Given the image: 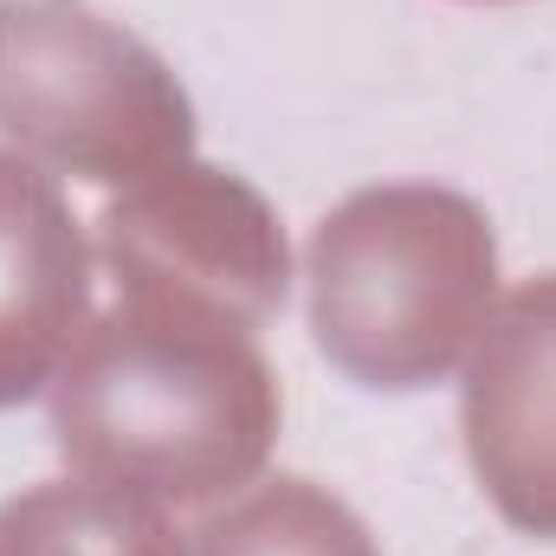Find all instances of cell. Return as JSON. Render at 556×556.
Instances as JSON below:
<instances>
[{
  "instance_id": "cell-1",
  "label": "cell",
  "mask_w": 556,
  "mask_h": 556,
  "mask_svg": "<svg viewBox=\"0 0 556 556\" xmlns=\"http://www.w3.org/2000/svg\"><path fill=\"white\" fill-rule=\"evenodd\" d=\"M59 453L98 479L168 505L247 485L278 433V382L253 324L124 291L78 330L52 389Z\"/></svg>"
},
{
  "instance_id": "cell-2",
  "label": "cell",
  "mask_w": 556,
  "mask_h": 556,
  "mask_svg": "<svg viewBox=\"0 0 556 556\" xmlns=\"http://www.w3.org/2000/svg\"><path fill=\"white\" fill-rule=\"evenodd\" d=\"M317 350L369 389H427L492 324L498 247L453 188H363L304 253Z\"/></svg>"
},
{
  "instance_id": "cell-3",
  "label": "cell",
  "mask_w": 556,
  "mask_h": 556,
  "mask_svg": "<svg viewBox=\"0 0 556 556\" xmlns=\"http://www.w3.org/2000/svg\"><path fill=\"white\" fill-rule=\"evenodd\" d=\"M0 130L46 168L142 188L188 162L194 111L175 72L91 0H0Z\"/></svg>"
},
{
  "instance_id": "cell-4",
  "label": "cell",
  "mask_w": 556,
  "mask_h": 556,
  "mask_svg": "<svg viewBox=\"0 0 556 556\" xmlns=\"http://www.w3.org/2000/svg\"><path fill=\"white\" fill-rule=\"evenodd\" d=\"M117 291L188 298L240 324L273 317L285 298V240L266 201L220 168H168L98 220Z\"/></svg>"
},
{
  "instance_id": "cell-5",
  "label": "cell",
  "mask_w": 556,
  "mask_h": 556,
  "mask_svg": "<svg viewBox=\"0 0 556 556\" xmlns=\"http://www.w3.org/2000/svg\"><path fill=\"white\" fill-rule=\"evenodd\" d=\"M466 453L492 505L556 538V273L518 285L466 363Z\"/></svg>"
},
{
  "instance_id": "cell-6",
  "label": "cell",
  "mask_w": 556,
  "mask_h": 556,
  "mask_svg": "<svg viewBox=\"0 0 556 556\" xmlns=\"http://www.w3.org/2000/svg\"><path fill=\"white\" fill-rule=\"evenodd\" d=\"M91 311V253L46 168L0 155V408L33 402Z\"/></svg>"
},
{
  "instance_id": "cell-7",
  "label": "cell",
  "mask_w": 556,
  "mask_h": 556,
  "mask_svg": "<svg viewBox=\"0 0 556 556\" xmlns=\"http://www.w3.org/2000/svg\"><path fill=\"white\" fill-rule=\"evenodd\" d=\"M0 556H188L181 531L155 511V498L52 479L0 505Z\"/></svg>"
},
{
  "instance_id": "cell-8",
  "label": "cell",
  "mask_w": 556,
  "mask_h": 556,
  "mask_svg": "<svg viewBox=\"0 0 556 556\" xmlns=\"http://www.w3.org/2000/svg\"><path fill=\"white\" fill-rule=\"evenodd\" d=\"M194 556H376L363 518L311 479H273L201 525Z\"/></svg>"
}]
</instances>
